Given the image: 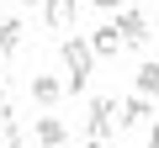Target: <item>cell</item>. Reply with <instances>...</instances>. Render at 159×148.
Listing matches in <instances>:
<instances>
[{
	"mask_svg": "<svg viewBox=\"0 0 159 148\" xmlns=\"http://www.w3.org/2000/svg\"><path fill=\"white\" fill-rule=\"evenodd\" d=\"M58 58H64V69H69L64 90H74V95H80V90L90 85V69H96V53H90V37H64Z\"/></svg>",
	"mask_w": 159,
	"mask_h": 148,
	"instance_id": "6da1fadb",
	"label": "cell"
},
{
	"mask_svg": "<svg viewBox=\"0 0 159 148\" xmlns=\"http://www.w3.org/2000/svg\"><path fill=\"white\" fill-rule=\"evenodd\" d=\"M111 127H117V101H111V95H96V101H90V127H85L90 143H106Z\"/></svg>",
	"mask_w": 159,
	"mask_h": 148,
	"instance_id": "7a4b0ae2",
	"label": "cell"
},
{
	"mask_svg": "<svg viewBox=\"0 0 159 148\" xmlns=\"http://www.w3.org/2000/svg\"><path fill=\"white\" fill-rule=\"evenodd\" d=\"M117 32H122V48H148V16L143 11H117Z\"/></svg>",
	"mask_w": 159,
	"mask_h": 148,
	"instance_id": "3957f363",
	"label": "cell"
},
{
	"mask_svg": "<svg viewBox=\"0 0 159 148\" xmlns=\"http://www.w3.org/2000/svg\"><path fill=\"white\" fill-rule=\"evenodd\" d=\"M74 16H80V0H43V21H48L53 32H69Z\"/></svg>",
	"mask_w": 159,
	"mask_h": 148,
	"instance_id": "277c9868",
	"label": "cell"
},
{
	"mask_svg": "<svg viewBox=\"0 0 159 148\" xmlns=\"http://www.w3.org/2000/svg\"><path fill=\"white\" fill-rule=\"evenodd\" d=\"M90 53H96V58H117V53H122V32H117V21H106V27L90 32Z\"/></svg>",
	"mask_w": 159,
	"mask_h": 148,
	"instance_id": "5b68a950",
	"label": "cell"
},
{
	"mask_svg": "<svg viewBox=\"0 0 159 148\" xmlns=\"http://www.w3.org/2000/svg\"><path fill=\"white\" fill-rule=\"evenodd\" d=\"M32 137H37L43 148H64V137H69V127H64L58 116H37V122H32Z\"/></svg>",
	"mask_w": 159,
	"mask_h": 148,
	"instance_id": "8992f818",
	"label": "cell"
},
{
	"mask_svg": "<svg viewBox=\"0 0 159 148\" xmlns=\"http://www.w3.org/2000/svg\"><path fill=\"white\" fill-rule=\"evenodd\" d=\"M148 111H154V101H148V95H127V101H122L117 127H138V122H148Z\"/></svg>",
	"mask_w": 159,
	"mask_h": 148,
	"instance_id": "52a82bcc",
	"label": "cell"
},
{
	"mask_svg": "<svg viewBox=\"0 0 159 148\" xmlns=\"http://www.w3.org/2000/svg\"><path fill=\"white\" fill-rule=\"evenodd\" d=\"M58 95H64V85L53 80V74H32V101H37V106H53Z\"/></svg>",
	"mask_w": 159,
	"mask_h": 148,
	"instance_id": "ba28073f",
	"label": "cell"
},
{
	"mask_svg": "<svg viewBox=\"0 0 159 148\" xmlns=\"http://www.w3.org/2000/svg\"><path fill=\"white\" fill-rule=\"evenodd\" d=\"M16 42H21V21H16V16H6V21H0V63L16 53Z\"/></svg>",
	"mask_w": 159,
	"mask_h": 148,
	"instance_id": "9c48e42d",
	"label": "cell"
},
{
	"mask_svg": "<svg viewBox=\"0 0 159 148\" xmlns=\"http://www.w3.org/2000/svg\"><path fill=\"white\" fill-rule=\"evenodd\" d=\"M133 85H138V95H148V101H154V95H159V63H143Z\"/></svg>",
	"mask_w": 159,
	"mask_h": 148,
	"instance_id": "30bf717a",
	"label": "cell"
},
{
	"mask_svg": "<svg viewBox=\"0 0 159 148\" xmlns=\"http://www.w3.org/2000/svg\"><path fill=\"white\" fill-rule=\"evenodd\" d=\"M96 6H101V11H122V0H96Z\"/></svg>",
	"mask_w": 159,
	"mask_h": 148,
	"instance_id": "8fae6325",
	"label": "cell"
},
{
	"mask_svg": "<svg viewBox=\"0 0 159 148\" xmlns=\"http://www.w3.org/2000/svg\"><path fill=\"white\" fill-rule=\"evenodd\" d=\"M148 148H159V127H148Z\"/></svg>",
	"mask_w": 159,
	"mask_h": 148,
	"instance_id": "7c38bea8",
	"label": "cell"
},
{
	"mask_svg": "<svg viewBox=\"0 0 159 148\" xmlns=\"http://www.w3.org/2000/svg\"><path fill=\"white\" fill-rule=\"evenodd\" d=\"M0 111H6V80H0Z\"/></svg>",
	"mask_w": 159,
	"mask_h": 148,
	"instance_id": "4fadbf2b",
	"label": "cell"
},
{
	"mask_svg": "<svg viewBox=\"0 0 159 148\" xmlns=\"http://www.w3.org/2000/svg\"><path fill=\"white\" fill-rule=\"evenodd\" d=\"M16 6H32V0H16Z\"/></svg>",
	"mask_w": 159,
	"mask_h": 148,
	"instance_id": "5bb4252c",
	"label": "cell"
},
{
	"mask_svg": "<svg viewBox=\"0 0 159 148\" xmlns=\"http://www.w3.org/2000/svg\"><path fill=\"white\" fill-rule=\"evenodd\" d=\"M0 148H6V143H0Z\"/></svg>",
	"mask_w": 159,
	"mask_h": 148,
	"instance_id": "9a60e30c",
	"label": "cell"
}]
</instances>
